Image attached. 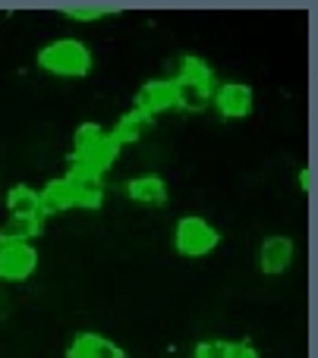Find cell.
<instances>
[{
    "mask_svg": "<svg viewBox=\"0 0 318 358\" xmlns=\"http://www.w3.org/2000/svg\"><path fill=\"white\" fill-rule=\"evenodd\" d=\"M38 66L50 76H60V79H79L92 69V50L76 38H57L48 48H41Z\"/></svg>",
    "mask_w": 318,
    "mask_h": 358,
    "instance_id": "obj_1",
    "label": "cell"
},
{
    "mask_svg": "<svg viewBox=\"0 0 318 358\" xmlns=\"http://www.w3.org/2000/svg\"><path fill=\"white\" fill-rule=\"evenodd\" d=\"M221 242V233L205 220V217H180L174 227V245L183 258H202L214 252Z\"/></svg>",
    "mask_w": 318,
    "mask_h": 358,
    "instance_id": "obj_2",
    "label": "cell"
},
{
    "mask_svg": "<svg viewBox=\"0 0 318 358\" xmlns=\"http://www.w3.org/2000/svg\"><path fill=\"white\" fill-rule=\"evenodd\" d=\"M38 267V252L25 242L16 245H0V280L6 283H22L35 273Z\"/></svg>",
    "mask_w": 318,
    "mask_h": 358,
    "instance_id": "obj_3",
    "label": "cell"
},
{
    "mask_svg": "<svg viewBox=\"0 0 318 358\" xmlns=\"http://www.w3.org/2000/svg\"><path fill=\"white\" fill-rule=\"evenodd\" d=\"M214 104L218 113L227 120H243L252 113V88L246 82H224V85H214Z\"/></svg>",
    "mask_w": 318,
    "mask_h": 358,
    "instance_id": "obj_4",
    "label": "cell"
},
{
    "mask_svg": "<svg viewBox=\"0 0 318 358\" xmlns=\"http://www.w3.org/2000/svg\"><path fill=\"white\" fill-rule=\"evenodd\" d=\"M69 182H73V195H76V208H101V201H104V179L98 173H92V170L79 167V164H73V170H69Z\"/></svg>",
    "mask_w": 318,
    "mask_h": 358,
    "instance_id": "obj_5",
    "label": "cell"
},
{
    "mask_svg": "<svg viewBox=\"0 0 318 358\" xmlns=\"http://www.w3.org/2000/svg\"><path fill=\"white\" fill-rule=\"evenodd\" d=\"M293 239L290 236H268L262 242V252H258V267L262 273L275 277V273H284L290 264H293Z\"/></svg>",
    "mask_w": 318,
    "mask_h": 358,
    "instance_id": "obj_6",
    "label": "cell"
},
{
    "mask_svg": "<svg viewBox=\"0 0 318 358\" xmlns=\"http://www.w3.org/2000/svg\"><path fill=\"white\" fill-rule=\"evenodd\" d=\"M174 107V79H151L139 88L136 94V110L145 117H155V113Z\"/></svg>",
    "mask_w": 318,
    "mask_h": 358,
    "instance_id": "obj_7",
    "label": "cell"
},
{
    "mask_svg": "<svg viewBox=\"0 0 318 358\" xmlns=\"http://www.w3.org/2000/svg\"><path fill=\"white\" fill-rule=\"evenodd\" d=\"M69 208H76V195H73V182L69 179H50L38 192V217H57Z\"/></svg>",
    "mask_w": 318,
    "mask_h": 358,
    "instance_id": "obj_8",
    "label": "cell"
},
{
    "mask_svg": "<svg viewBox=\"0 0 318 358\" xmlns=\"http://www.w3.org/2000/svg\"><path fill=\"white\" fill-rule=\"evenodd\" d=\"M67 358H126V352L101 334H76L67 349Z\"/></svg>",
    "mask_w": 318,
    "mask_h": 358,
    "instance_id": "obj_9",
    "label": "cell"
},
{
    "mask_svg": "<svg viewBox=\"0 0 318 358\" xmlns=\"http://www.w3.org/2000/svg\"><path fill=\"white\" fill-rule=\"evenodd\" d=\"M212 94L214 92L205 88V85H195V82L180 79V76L174 79V107H180V110H186V113L205 110L208 101H212Z\"/></svg>",
    "mask_w": 318,
    "mask_h": 358,
    "instance_id": "obj_10",
    "label": "cell"
},
{
    "mask_svg": "<svg viewBox=\"0 0 318 358\" xmlns=\"http://www.w3.org/2000/svg\"><path fill=\"white\" fill-rule=\"evenodd\" d=\"M35 236H41V217H6L0 227V245H16V242L29 245Z\"/></svg>",
    "mask_w": 318,
    "mask_h": 358,
    "instance_id": "obj_11",
    "label": "cell"
},
{
    "mask_svg": "<svg viewBox=\"0 0 318 358\" xmlns=\"http://www.w3.org/2000/svg\"><path fill=\"white\" fill-rule=\"evenodd\" d=\"M126 195L139 204H161L167 198V182L161 176H136L126 182Z\"/></svg>",
    "mask_w": 318,
    "mask_h": 358,
    "instance_id": "obj_12",
    "label": "cell"
},
{
    "mask_svg": "<svg viewBox=\"0 0 318 358\" xmlns=\"http://www.w3.org/2000/svg\"><path fill=\"white\" fill-rule=\"evenodd\" d=\"M117 151H120V145L113 142L111 136H104L92 151H88V155L73 157V164H79V167H85V170H92V173H98V176H101L113 161H117Z\"/></svg>",
    "mask_w": 318,
    "mask_h": 358,
    "instance_id": "obj_13",
    "label": "cell"
},
{
    "mask_svg": "<svg viewBox=\"0 0 318 358\" xmlns=\"http://www.w3.org/2000/svg\"><path fill=\"white\" fill-rule=\"evenodd\" d=\"M148 126H151V117H145V113L132 110V113H126V117H120V123L113 126L111 138H113L117 145L139 142V138L145 136V129H148Z\"/></svg>",
    "mask_w": 318,
    "mask_h": 358,
    "instance_id": "obj_14",
    "label": "cell"
},
{
    "mask_svg": "<svg viewBox=\"0 0 318 358\" xmlns=\"http://www.w3.org/2000/svg\"><path fill=\"white\" fill-rule=\"evenodd\" d=\"M10 217H38V192L32 185H13L6 192Z\"/></svg>",
    "mask_w": 318,
    "mask_h": 358,
    "instance_id": "obj_15",
    "label": "cell"
},
{
    "mask_svg": "<svg viewBox=\"0 0 318 358\" xmlns=\"http://www.w3.org/2000/svg\"><path fill=\"white\" fill-rule=\"evenodd\" d=\"M180 79H189V82H195V85H205L214 92V73L205 60H199V57H183Z\"/></svg>",
    "mask_w": 318,
    "mask_h": 358,
    "instance_id": "obj_16",
    "label": "cell"
},
{
    "mask_svg": "<svg viewBox=\"0 0 318 358\" xmlns=\"http://www.w3.org/2000/svg\"><path fill=\"white\" fill-rule=\"evenodd\" d=\"M104 136H107V132L101 129L98 123H82L79 129H76V136H73V157L88 155V151H92Z\"/></svg>",
    "mask_w": 318,
    "mask_h": 358,
    "instance_id": "obj_17",
    "label": "cell"
},
{
    "mask_svg": "<svg viewBox=\"0 0 318 358\" xmlns=\"http://www.w3.org/2000/svg\"><path fill=\"white\" fill-rule=\"evenodd\" d=\"M69 19H79V22H88V19H101L104 13H113V6H101V3H67L63 6Z\"/></svg>",
    "mask_w": 318,
    "mask_h": 358,
    "instance_id": "obj_18",
    "label": "cell"
},
{
    "mask_svg": "<svg viewBox=\"0 0 318 358\" xmlns=\"http://www.w3.org/2000/svg\"><path fill=\"white\" fill-rule=\"evenodd\" d=\"M195 358H227L230 355V343H224V340H205V343H199L195 346Z\"/></svg>",
    "mask_w": 318,
    "mask_h": 358,
    "instance_id": "obj_19",
    "label": "cell"
},
{
    "mask_svg": "<svg viewBox=\"0 0 318 358\" xmlns=\"http://www.w3.org/2000/svg\"><path fill=\"white\" fill-rule=\"evenodd\" d=\"M227 358H258V352L249 343H230V355Z\"/></svg>",
    "mask_w": 318,
    "mask_h": 358,
    "instance_id": "obj_20",
    "label": "cell"
},
{
    "mask_svg": "<svg viewBox=\"0 0 318 358\" xmlns=\"http://www.w3.org/2000/svg\"><path fill=\"white\" fill-rule=\"evenodd\" d=\"M300 185H303V189H312V170H303V173H300Z\"/></svg>",
    "mask_w": 318,
    "mask_h": 358,
    "instance_id": "obj_21",
    "label": "cell"
}]
</instances>
